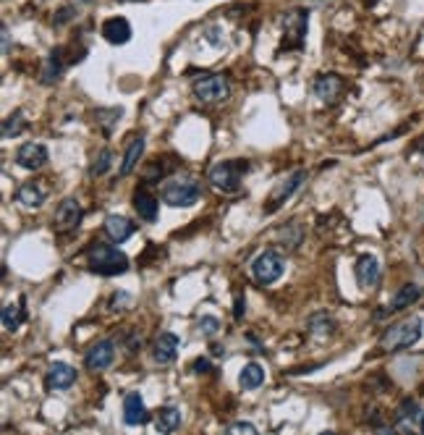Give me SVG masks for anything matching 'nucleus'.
Instances as JSON below:
<instances>
[{
	"label": "nucleus",
	"instance_id": "nucleus-1",
	"mask_svg": "<svg viewBox=\"0 0 424 435\" xmlns=\"http://www.w3.org/2000/svg\"><path fill=\"white\" fill-rule=\"evenodd\" d=\"M87 262H89V268L94 273H100V276H123L126 270H129V257L118 250V247H111V244H105V241H94L89 244V250H87Z\"/></svg>",
	"mask_w": 424,
	"mask_h": 435
},
{
	"label": "nucleus",
	"instance_id": "nucleus-2",
	"mask_svg": "<svg viewBox=\"0 0 424 435\" xmlns=\"http://www.w3.org/2000/svg\"><path fill=\"white\" fill-rule=\"evenodd\" d=\"M422 317H406V320H401V323L390 325L385 331V336H382V349H387V352H401V349H411L419 338H422Z\"/></svg>",
	"mask_w": 424,
	"mask_h": 435
},
{
	"label": "nucleus",
	"instance_id": "nucleus-3",
	"mask_svg": "<svg viewBox=\"0 0 424 435\" xmlns=\"http://www.w3.org/2000/svg\"><path fill=\"white\" fill-rule=\"evenodd\" d=\"M249 171V160H223L210 168V184L223 195H236L241 189V178Z\"/></svg>",
	"mask_w": 424,
	"mask_h": 435
},
{
	"label": "nucleus",
	"instance_id": "nucleus-4",
	"mask_svg": "<svg viewBox=\"0 0 424 435\" xmlns=\"http://www.w3.org/2000/svg\"><path fill=\"white\" fill-rule=\"evenodd\" d=\"M192 92L204 105H218V102L231 97V82L223 74H204L194 82Z\"/></svg>",
	"mask_w": 424,
	"mask_h": 435
},
{
	"label": "nucleus",
	"instance_id": "nucleus-5",
	"mask_svg": "<svg viewBox=\"0 0 424 435\" xmlns=\"http://www.w3.org/2000/svg\"><path fill=\"white\" fill-rule=\"evenodd\" d=\"M199 197H202V186L197 181H168L160 189V200L168 207H192L199 202Z\"/></svg>",
	"mask_w": 424,
	"mask_h": 435
},
{
	"label": "nucleus",
	"instance_id": "nucleus-6",
	"mask_svg": "<svg viewBox=\"0 0 424 435\" xmlns=\"http://www.w3.org/2000/svg\"><path fill=\"white\" fill-rule=\"evenodd\" d=\"M306 29H309V11L294 8L283 16V42L288 50H299L304 45Z\"/></svg>",
	"mask_w": 424,
	"mask_h": 435
},
{
	"label": "nucleus",
	"instance_id": "nucleus-7",
	"mask_svg": "<svg viewBox=\"0 0 424 435\" xmlns=\"http://www.w3.org/2000/svg\"><path fill=\"white\" fill-rule=\"evenodd\" d=\"M283 270H286V262L275 252H262L251 262V276H254V281H257L259 286H273L278 278L283 276Z\"/></svg>",
	"mask_w": 424,
	"mask_h": 435
},
{
	"label": "nucleus",
	"instance_id": "nucleus-8",
	"mask_svg": "<svg viewBox=\"0 0 424 435\" xmlns=\"http://www.w3.org/2000/svg\"><path fill=\"white\" fill-rule=\"evenodd\" d=\"M306 181V171H294L288 178H283V181H278L275 186H273V192L268 195V200H265V213L273 215L280 210V204H286V200L291 195H294L299 186Z\"/></svg>",
	"mask_w": 424,
	"mask_h": 435
},
{
	"label": "nucleus",
	"instance_id": "nucleus-9",
	"mask_svg": "<svg viewBox=\"0 0 424 435\" xmlns=\"http://www.w3.org/2000/svg\"><path fill=\"white\" fill-rule=\"evenodd\" d=\"M116 360V341L113 338H100L97 343L89 346V352L84 354V367L92 372L108 370Z\"/></svg>",
	"mask_w": 424,
	"mask_h": 435
},
{
	"label": "nucleus",
	"instance_id": "nucleus-10",
	"mask_svg": "<svg viewBox=\"0 0 424 435\" xmlns=\"http://www.w3.org/2000/svg\"><path fill=\"white\" fill-rule=\"evenodd\" d=\"M82 218H84V213H82V204H79V200L68 197V200H63V202L58 204L56 218H53V226H56V231L68 233V231H74V228H79Z\"/></svg>",
	"mask_w": 424,
	"mask_h": 435
},
{
	"label": "nucleus",
	"instance_id": "nucleus-11",
	"mask_svg": "<svg viewBox=\"0 0 424 435\" xmlns=\"http://www.w3.org/2000/svg\"><path fill=\"white\" fill-rule=\"evenodd\" d=\"M76 383V370L66 362H53L45 372V386L47 391H63L71 388Z\"/></svg>",
	"mask_w": 424,
	"mask_h": 435
},
{
	"label": "nucleus",
	"instance_id": "nucleus-12",
	"mask_svg": "<svg viewBox=\"0 0 424 435\" xmlns=\"http://www.w3.org/2000/svg\"><path fill=\"white\" fill-rule=\"evenodd\" d=\"M16 163L27 171H37L47 163V147L39 142H27L16 149Z\"/></svg>",
	"mask_w": 424,
	"mask_h": 435
},
{
	"label": "nucleus",
	"instance_id": "nucleus-13",
	"mask_svg": "<svg viewBox=\"0 0 424 435\" xmlns=\"http://www.w3.org/2000/svg\"><path fill=\"white\" fill-rule=\"evenodd\" d=\"M346 84L338 74H320L314 79V94L323 102H335L343 94Z\"/></svg>",
	"mask_w": 424,
	"mask_h": 435
},
{
	"label": "nucleus",
	"instance_id": "nucleus-14",
	"mask_svg": "<svg viewBox=\"0 0 424 435\" xmlns=\"http://www.w3.org/2000/svg\"><path fill=\"white\" fill-rule=\"evenodd\" d=\"M149 419V412L144 407V398L139 396V393H126L123 396V422L129 427H137V425H144Z\"/></svg>",
	"mask_w": 424,
	"mask_h": 435
},
{
	"label": "nucleus",
	"instance_id": "nucleus-15",
	"mask_svg": "<svg viewBox=\"0 0 424 435\" xmlns=\"http://www.w3.org/2000/svg\"><path fill=\"white\" fill-rule=\"evenodd\" d=\"M354 273H356V281H359L361 288H375L380 283V262L375 255H361L359 259H356V268H354Z\"/></svg>",
	"mask_w": 424,
	"mask_h": 435
},
{
	"label": "nucleus",
	"instance_id": "nucleus-16",
	"mask_svg": "<svg viewBox=\"0 0 424 435\" xmlns=\"http://www.w3.org/2000/svg\"><path fill=\"white\" fill-rule=\"evenodd\" d=\"M102 231H105V236H108L113 244H123L126 239L134 236L137 226H134L129 218H123V215H108V218H105V226H102Z\"/></svg>",
	"mask_w": 424,
	"mask_h": 435
},
{
	"label": "nucleus",
	"instance_id": "nucleus-17",
	"mask_svg": "<svg viewBox=\"0 0 424 435\" xmlns=\"http://www.w3.org/2000/svg\"><path fill=\"white\" fill-rule=\"evenodd\" d=\"M178 349H181V341L175 333H160L152 343V357H155L157 364H170V362L178 357Z\"/></svg>",
	"mask_w": 424,
	"mask_h": 435
},
{
	"label": "nucleus",
	"instance_id": "nucleus-18",
	"mask_svg": "<svg viewBox=\"0 0 424 435\" xmlns=\"http://www.w3.org/2000/svg\"><path fill=\"white\" fill-rule=\"evenodd\" d=\"M102 37L108 39L111 45H126L131 39V24L123 16H113V19L102 21Z\"/></svg>",
	"mask_w": 424,
	"mask_h": 435
},
{
	"label": "nucleus",
	"instance_id": "nucleus-19",
	"mask_svg": "<svg viewBox=\"0 0 424 435\" xmlns=\"http://www.w3.org/2000/svg\"><path fill=\"white\" fill-rule=\"evenodd\" d=\"M419 297H422V288L416 286V283H406V286L398 288V294L390 299V305H387L382 312H378V317H385V315H393V312H401V310H406V307L414 305Z\"/></svg>",
	"mask_w": 424,
	"mask_h": 435
},
{
	"label": "nucleus",
	"instance_id": "nucleus-20",
	"mask_svg": "<svg viewBox=\"0 0 424 435\" xmlns=\"http://www.w3.org/2000/svg\"><path fill=\"white\" fill-rule=\"evenodd\" d=\"M134 210L142 221H157V210H160V202H157V197L149 192L147 186H139L137 192H134Z\"/></svg>",
	"mask_w": 424,
	"mask_h": 435
},
{
	"label": "nucleus",
	"instance_id": "nucleus-21",
	"mask_svg": "<svg viewBox=\"0 0 424 435\" xmlns=\"http://www.w3.org/2000/svg\"><path fill=\"white\" fill-rule=\"evenodd\" d=\"M45 200H47V189L39 181H27L16 192V202L24 204V207H39Z\"/></svg>",
	"mask_w": 424,
	"mask_h": 435
},
{
	"label": "nucleus",
	"instance_id": "nucleus-22",
	"mask_svg": "<svg viewBox=\"0 0 424 435\" xmlns=\"http://www.w3.org/2000/svg\"><path fill=\"white\" fill-rule=\"evenodd\" d=\"M144 155V137H131L129 147H126V155H123V163H120V176H129L131 171L139 166V160Z\"/></svg>",
	"mask_w": 424,
	"mask_h": 435
},
{
	"label": "nucleus",
	"instance_id": "nucleus-23",
	"mask_svg": "<svg viewBox=\"0 0 424 435\" xmlns=\"http://www.w3.org/2000/svg\"><path fill=\"white\" fill-rule=\"evenodd\" d=\"M155 427L157 433H173L181 427V409L175 407H160L155 415Z\"/></svg>",
	"mask_w": 424,
	"mask_h": 435
},
{
	"label": "nucleus",
	"instance_id": "nucleus-24",
	"mask_svg": "<svg viewBox=\"0 0 424 435\" xmlns=\"http://www.w3.org/2000/svg\"><path fill=\"white\" fill-rule=\"evenodd\" d=\"M265 383V370L259 367L257 362H249V364H244V370L239 375V386L244 391H254L259 388Z\"/></svg>",
	"mask_w": 424,
	"mask_h": 435
},
{
	"label": "nucleus",
	"instance_id": "nucleus-25",
	"mask_svg": "<svg viewBox=\"0 0 424 435\" xmlns=\"http://www.w3.org/2000/svg\"><path fill=\"white\" fill-rule=\"evenodd\" d=\"M21 307H24V299H21L19 305H6V310H3V328H6L8 333L19 331V325L27 320V312H24Z\"/></svg>",
	"mask_w": 424,
	"mask_h": 435
},
{
	"label": "nucleus",
	"instance_id": "nucleus-26",
	"mask_svg": "<svg viewBox=\"0 0 424 435\" xmlns=\"http://www.w3.org/2000/svg\"><path fill=\"white\" fill-rule=\"evenodd\" d=\"M63 74V50H53L47 56L45 71H42V84H53L58 82V76Z\"/></svg>",
	"mask_w": 424,
	"mask_h": 435
},
{
	"label": "nucleus",
	"instance_id": "nucleus-27",
	"mask_svg": "<svg viewBox=\"0 0 424 435\" xmlns=\"http://www.w3.org/2000/svg\"><path fill=\"white\" fill-rule=\"evenodd\" d=\"M27 129V121H24V113L16 111V113H11L8 118L3 121V139H11V137H19L21 131Z\"/></svg>",
	"mask_w": 424,
	"mask_h": 435
},
{
	"label": "nucleus",
	"instance_id": "nucleus-28",
	"mask_svg": "<svg viewBox=\"0 0 424 435\" xmlns=\"http://www.w3.org/2000/svg\"><path fill=\"white\" fill-rule=\"evenodd\" d=\"M111 166H113V152H111V149H100V152L94 155L92 166H89V176H92V178L105 176V173L111 171Z\"/></svg>",
	"mask_w": 424,
	"mask_h": 435
},
{
	"label": "nucleus",
	"instance_id": "nucleus-29",
	"mask_svg": "<svg viewBox=\"0 0 424 435\" xmlns=\"http://www.w3.org/2000/svg\"><path fill=\"white\" fill-rule=\"evenodd\" d=\"M419 417H422V409H419V404H416V398H404L401 407H398V412H396L398 422H416Z\"/></svg>",
	"mask_w": 424,
	"mask_h": 435
},
{
	"label": "nucleus",
	"instance_id": "nucleus-30",
	"mask_svg": "<svg viewBox=\"0 0 424 435\" xmlns=\"http://www.w3.org/2000/svg\"><path fill=\"white\" fill-rule=\"evenodd\" d=\"M123 116V111L120 108H113V111H97L94 113V118H97V123H100L102 129H105V134H111L113 126H116V121Z\"/></svg>",
	"mask_w": 424,
	"mask_h": 435
},
{
	"label": "nucleus",
	"instance_id": "nucleus-31",
	"mask_svg": "<svg viewBox=\"0 0 424 435\" xmlns=\"http://www.w3.org/2000/svg\"><path fill=\"white\" fill-rule=\"evenodd\" d=\"M197 328H199V333H204L207 338H212V336L220 331V320L218 317H210V315H204L199 317V323H197Z\"/></svg>",
	"mask_w": 424,
	"mask_h": 435
},
{
	"label": "nucleus",
	"instance_id": "nucleus-32",
	"mask_svg": "<svg viewBox=\"0 0 424 435\" xmlns=\"http://www.w3.org/2000/svg\"><path fill=\"white\" fill-rule=\"evenodd\" d=\"M228 433H249V435H254L257 433V427L251 425V422H233V425H228Z\"/></svg>",
	"mask_w": 424,
	"mask_h": 435
},
{
	"label": "nucleus",
	"instance_id": "nucleus-33",
	"mask_svg": "<svg viewBox=\"0 0 424 435\" xmlns=\"http://www.w3.org/2000/svg\"><path fill=\"white\" fill-rule=\"evenodd\" d=\"M244 315H247V302H244V297H241V294H236V302H233V317H236V320H241Z\"/></svg>",
	"mask_w": 424,
	"mask_h": 435
},
{
	"label": "nucleus",
	"instance_id": "nucleus-34",
	"mask_svg": "<svg viewBox=\"0 0 424 435\" xmlns=\"http://www.w3.org/2000/svg\"><path fill=\"white\" fill-rule=\"evenodd\" d=\"M192 370L202 375V372H210V370H212V364H210V360H204V357H199V360H194Z\"/></svg>",
	"mask_w": 424,
	"mask_h": 435
},
{
	"label": "nucleus",
	"instance_id": "nucleus-35",
	"mask_svg": "<svg viewBox=\"0 0 424 435\" xmlns=\"http://www.w3.org/2000/svg\"><path fill=\"white\" fill-rule=\"evenodd\" d=\"M71 13H74V8H63V11H58V19H56V27H63L66 21L71 19Z\"/></svg>",
	"mask_w": 424,
	"mask_h": 435
},
{
	"label": "nucleus",
	"instance_id": "nucleus-36",
	"mask_svg": "<svg viewBox=\"0 0 424 435\" xmlns=\"http://www.w3.org/2000/svg\"><path fill=\"white\" fill-rule=\"evenodd\" d=\"M8 50H11V35H8V27H3V53L8 56Z\"/></svg>",
	"mask_w": 424,
	"mask_h": 435
},
{
	"label": "nucleus",
	"instance_id": "nucleus-37",
	"mask_svg": "<svg viewBox=\"0 0 424 435\" xmlns=\"http://www.w3.org/2000/svg\"><path fill=\"white\" fill-rule=\"evenodd\" d=\"M416 152H422V155H424V137L416 142Z\"/></svg>",
	"mask_w": 424,
	"mask_h": 435
},
{
	"label": "nucleus",
	"instance_id": "nucleus-38",
	"mask_svg": "<svg viewBox=\"0 0 424 435\" xmlns=\"http://www.w3.org/2000/svg\"><path fill=\"white\" fill-rule=\"evenodd\" d=\"M419 430H422V433H424V415L419 417Z\"/></svg>",
	"mask_w": 424,
	"mask_h": 435
}]
</instances>
